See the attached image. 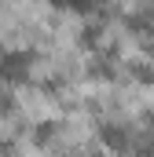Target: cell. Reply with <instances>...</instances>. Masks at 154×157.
Listing matches in <instances>:
<instances>
[{
    "mask_svg": "<svg viewBox=\"0 0 154 157\" xmlns=\"http://www.w3.org/2000/svg\"><path fill=\"white\" fill-rule=\"evenodd\" d=\"M30 66H33V51H7V55H0V77L4 80H26Z\"/></svg>",
    "mask_w": 154,
    "mask_h": 157,
    "instance_id": "cell-1",
    "label": "cell"
},
{
    "mask_svg": "<svg viewBox=\"0 0 154 157\" xmlns=\"http://www.w3.org/2000/svg\"><path fill=\"white\" fill-rule=\"evenodd\" d=\"M99 139H103V146H107V150H114V154H125V150L132 146V143H128V132H125V128H117V124H103Z\"/></svg>",
    "mask_w": 154,
    "mask_h": 157,
    "instance_id": "cell-2",
    "label": "cell"
},
{
    "mask_svg": "<svg viewBox=\"0 0 154 157\" xmlns=\"http://www.w3.org/2000/svg\"><path fill=\"white\" fill-rule=\"evenodd\" d=\"M143 154H147V157H154V143H151V146H147V150H143Z\"/></svg>",
    "mask_w": 154,
    "mask_h": 157,
    "instance_id": "cell-3",
    "label": "cell"
},
{
    "mask_svg": "<svg viewBox=\"0 0 154 157\" xmlns=\"http://www.w3.org/2000/svg\"><path fill=\"white\" fill-rule=\"evenodd\" d=\"M84 157H103V154H84Z\"/></svg>",
    "mask_w": 154,
    "mask_h": 157,
    "instance_id": "cell-4",
    "label": "cell"
}]
</instances>
